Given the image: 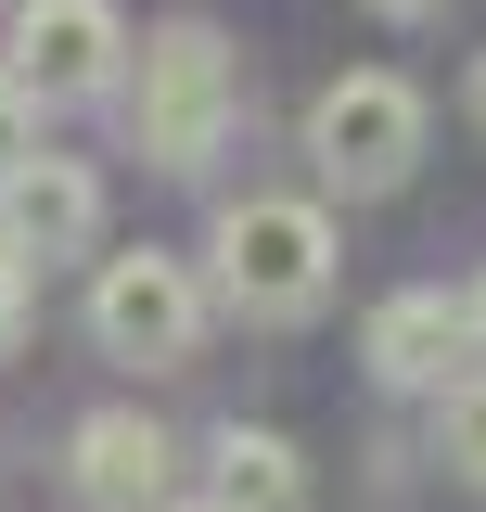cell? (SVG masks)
Segmentation results:
<instances>
[{"mask_svg":"<svg viewBox=\"0 0 486 512\" xmlns=\"http://www.w3.org/2000/svg\"><path fill=\"white\" fill-rule=\"evenodd\" d=\"M141 512H205V500H180V487H167V500H141Z\"/></svg>","mask_w":486,"mask_h":512,"instance_id":"15","label":"cell"},{"mask_svg":"<svg viewBox=\"0 0 486 512\" xmlns=\"http://www.w3.org/2000/svg\"><path fill=\"white\" fill-rule=\"evenodd\" d=\"M128 128H141V154H154L167 180H192L243 128V52L205 13H167L154 39H128Z\"/></svg>","mask_w":486,"mask_h":512,"instance_id":"2","label":"cell"},{"mask_svg":"<svg viewBox=\"0 0 486 512\" xmlns=\"http://www.w3.org/2000/svg\"><path fill=\"white\" fill-rule=\"evenodd\" d=\"M0 244L13 256H90L103 244V180L77 154H13L0 167Z\"/></svg>","mask_w":486,"mask_h":512,"instance_id":"7","label":"cell"},{"mask_svg":"<svg viewBox=\"0 0 486 512\" xmlns=\"http://www.w3.org/2000/svg\"><path fill=\"white\" fill-rule=\"evenodd\" d=\"M218 269H205V295L231 320H256V333H295V320L333 308V218L307 205V192H243V205H218Z\"/></svg>","mask_w":486,"mask_h":512,"instance_id":"1","label":"cell"},{"mask_svg":"<svg viewBox=\"0 0 486 512\" xmlns=\"http://www.w3.org/2000/svg\"><path fill=\"white\" fill-rule=\"evenodd\" d=\"M423 90L397 77V64H346L320 103H307V167H320V192H346V205H371V192H397L410 167H423Z\"/></svg>","mask_w":486,"mask_h":512,"instance_id":"3","label":"cell"},{"mask_svg":"<svg viewBox=\"0 0 486 512\" xmlns=\"http://www.w3.org/2000/svg\"><path fill=\"white\" fill-rule=\"evenodd\" d=\"M167 474H180V448H167V423H154V410H90V423L64 436V487H77L90 512L167 500Z\"/></svg>","mask_w":486,"mask_h":512,"instance_id":"8","label":"cell"},{"mask_svg":"<svg viewBox=\"0 0 486 512\" xmlns=\"http://www.w3.org/2000/svg\"><path fill=\"white\" fill-rule=\"evenodd\" d=\"M13 154H39V103H26V90L0 77V167H13Z\"/></svg>","mask_w":486,"mask_h":512,"instance_id":"12","label":"cell"},{"mask_svg":"<svg viewBox=\"0 0 486 512\" xmlns=\"http://www.w3.org/2000/svg\"><path fill=\"white\" fill-rule=\"evenodd\" d=\"M474 128H486V52H474Z\"/></svg>","mask_w":486,"mask_h":512,"instance_id":"16","label":"cell"},{"mask_svg":"<svg viewBox=\"0 0 486 512\" xmlns=\"http://www.w3.org/2000/svg\"><path fill=\"white\" fill-rule=\"evenodd\" d=\"M39 116L128 90V13L116 0H13V64H0Z\"/></svg>","mask_w":486,"mask_h":512,"instance_id":"5","label":"cell"},{"mask_svg":"<svg viewBox=\"0 0 486 512\" xmlns=\"http://www.w3.org/2000/svg\"><path fill=\"white\" fill-rule=\"evenodd\" d=\"M461 308H474V346H486V269H474V295H461Z\"/></svg>","mask_w":486,"mask_h":512,"instance_id":"14","label":"cell"},{"mask_svg":"<svg viewBox=\"0 0 486 512\" xmlns=\"http://www.w3.org/2000/svg\"><path fill=\"white\" fill-rule=\"evenodd\" d=\"M435 461H448L461 487H486V372H461L435 397Z\"/></svg>","mask_w":486,"mask_h":512,"instance_id":"10","label":"cell"},{"mask_svg":"<svg viewBox=\"0 0 486 512\" xmlns=\"http://www.w3.org/2000/svg\"><path fill=\"white\" fill-rule=\"evenodd\" d=\"M205 308H218V295H205V269H192V256H103V269H90V346H103V359H128V372H180L192 346H205Z\"/></svg>","mask_w":486,"mask_h":512,"instance_id":"4","label":"cell"},{"mask_svg":"<svg viewBox=\"0 0 486 512\" xmlns=\"http://www.w3.org/2000/svg\"><path fill=\"white\" fill-rule=\"evenodd\" d=\"M359 13H384V26H423V13H448V0H359Z\"/></svg>","mask_w":486,"mask_h":512,"instance_id":"13","label":"cell"},{"mask_svg":"<svg viewBox=\"0 0 486 512\" xmlns=\"http://www.w3.org/2000/svg\"><path fill=\"white\" fill-rule=\"evenodd\" d=\"M205 512H307V461L269 423H218L205 436Z\"/></svg>","mask_w":486,"mask_h":512,"instance_id":"9","label":"cell"},{"mask_svg":"<svg viewBox=\"0 0 486 512\" xmlns=\"http://www.w3.org/2000/svg\"><path fill=\"white\" fill-rule=\"evenodd\" d=\"M359 359H371V384H397V397H448L461 372H486L474 308H461V295H435V282H410V295H384V308H371Z\"/></svg>","mask_w":486,"mask_h":512,"instance_id":"6","label":"cell"},{"mask_svg":"<svg viewBox=\"0 0 486 512\" xmlns=\"http://www.w3.org/2000/svg\"><path fill=\"white\" fill-rule=\"evenodd\" d=\"M26 320H39V256H13V244H0V359L26 346Z\"/></svg>","mask_w":486,"mask_h":512,"instance_id":"11","label":"cell"}]
</instances>
